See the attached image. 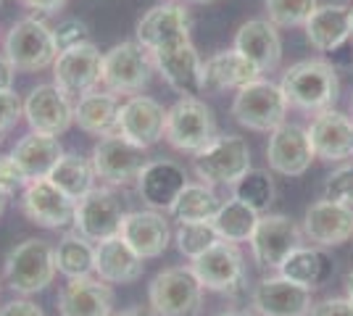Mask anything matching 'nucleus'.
I'll list each match as a JSON object with an SVG mask.
<instances>
[{"mask_svg":"<svg viewBox=\"0 0 353 316\" xmlns=\"http://www.w3.org/2000/svg\"><path fill=\"white\" fill-rule=\"evenodd\" d=\"M280 87L290 105L309 111V114H319V111L332 108V103L338 101L340 79L330 61L309 59L293 63L282 74Z\"/></svg>","mask_w":353,"mask_h":316,"instance_id":"1","label":"nucleus"},{"mask_svg":"<svg viewBox=\"0 0 353 316\" xmlns=\"http://www.w3.org/2000/svg\"><path fill=\"white\" fill-rule=\"evenodd\" d=\"M56 253L53 245L40 238H27L11 248L3 264V277L19 295H34L53 285L56 280Z\"/></svg>","mask_w":353,"mask_h":316,"instance_id":"2","label":"nucleus"},{"mask_svg":"<svg viewBox=\"0 0 353 316\" xmlns=\"http://www.w3.org/2000/svg\"><path fill=\"white\" fill-rule=\"evenodd\" d=\"M288 105L290 103L280 85L261 76L237 90L232 101V116L240 127H245L250 132H274L285 124Z\"/></svg>","mask_w":353,"mask_h":316,"instance_id":"3","label":"nucleus"},{"mask_svg":"<svg viewBox=\"0 0 353 316\" xmlns=\"http://www.w3.org/2000/svg\"><path fill=\"white\" fill-rule=\"evenodd\" d=\"M3 53L14 63L16 72H43L53 66L59 48L53 40V30L37 16L19 19L3 40Z\"/></svg>","mask_w":353,"mask_h":316,"instance_id":"4","label":"nucleus"},{"mask_svg":"<svg viewBox=\"0 0 353 316\" xmlns=\"http://www.w3.org/2000/svg\"><path fill=\"white\" fill-rule=\"evenodd\" d=\"M148 301L156 316H198L203 306V285L190 266H169L153 277Z\"/></svg>","mask_w":353,"mask_h":316,"instance_id":"5","label":"nucleus"},{"mask_svg":"<svg viewBox=\"0 0 353 316\" xmlns=\"http://www.w3.org/2000/svg\"><path fill=\"white\" fill-rule=\"evenodd\" d=\"M166 143L182 153H201L216 140V121L214 114L201 98H179L166 111Z\"/></svg>","mask_w":353,"mask_h":316,"instance_id":"6","label":"nucleus"},{"mask_svg":"<svg viewBox=\"0 0 353 316\" xmlns=\"http://www.w3.org/2000/svg\"><path fill=\"white\" fill-rule=\"evenodd\" d=\"M153 56L137 40L119 43L103 53L101 85L114 95H137L148 87L153 74Z\"/></svg>","mask_w":353,"mask_h":316,"instance_id":"7","label":"nucleus"},{"mask_svg":"<svg viewBox=\"0 0 353 316\" xmlns=\"http://www.w3.org/2000/svg\"><path fill=\"white\" fill-rule=\"evenodd\" d=\"M192 169L203 185H235L250 169V145L240 135H216V140L195 153Z\"/></svg>","mask_w":353,"mask_h":316,"instance_id":"8","label":"nucleus"},{"mask_svg":"<svg viewBox=\"0 0 353 316\" xmlns=\"http://www.w3.org/2000/svg\"><path fill=\"white\" fill-rule=\"evenodd\" d=\"M150 56H153V66L163 76V82L182 98H198L203 92V61L190 43V37L169 43V45L153 50Z\"/></svg>","mask_w":353,"mask_h":316,"instance_id":"9","label":"nucleus"},{"mask_svg":"<svg viewBox=\"0 0 353 316\" xmlns=\"http://www.w3.org/2000/svg\"><path fill=\"white\" fill-rule=\"evenodd\" d=\"M92 169L95 177L103 180L111 187L119 185H130L132 180L140 177V171L145 169V148L134 145L130 140H124L121 135H105L95 143L92 148Z\"/></svg>","mask_w":353,"mask_h":316,"instance_id":"10","label":"nucleus"},{"mask_svg":"<svg viewBox=\"0 0 353 316\" xmlns=\"http://www.w3.org/2000/svg\"><path fill=\"white\" fill-rule=\"evenodd\" d=\"M303 232L285 213H266L250 235V256L261 269H280L282 261L301 245Z\"/></svg>","mask_w":353,"mask_h":316,"instance_id":"11","label":"nucleus"},{"mask_svg":"<svg viewBox=\"0 0 353 316\" xmlns=\"http://www.w3.org/2000/svg\"><path fill=\"white\" fill-rule=\"evenodd\" d=\"M101 69H103V53L92 43L69 48L53 61V85L69 98L72 95L82 98L101 85Z\"/></svg>","mask_w":353,"mask_h":316,"instance_id":"12","label":"nucleus"},{"mask_svg":"<svg viewBox=\"0 0 353 316\" xmlns=\"http://www.w3.org/2000/svg\"><path fill=\"white\" fill-rule=\"evenodd\" d=\"M124 222V209L108 187H92L74 209V227L90 242L117 238Z\"/></svg>","mask_w":353,"mask_h":316,"instance_id":"13","label":"nucleus"},{"mask_svg":"<svg viewBox=\"0 0 353 316\" xmlns=\"http://www.w3.org/2000/svg\"><path fill=\"white\" fill-rule=\"evenodd\" d=\"M166 129V111L159 101L148 95H130L124 103H119L117 135L130 140L140 148H150L163 140Z\"/></svg>","mask_w":353,"mask_h":316,"instance_id":"14","label":"nucleus"},{"mask_svg":"<svg viewBox=\"0 0 353 316\" xmlns=\"http://www.w3.org/2000/svg\"><path fill=\"white\" fill-rule=\"evenodd\" d=\"M192 271L203 290L235 293L245 282V258L235 242H216L203 256L192 258Z\"/></svg>","mask_w":353,"mask_h":316,"instance_id":"15","label":"nucleus"},{"mask_svg":"<svg viewBox=\"0 0 353 316\" xmlns=\"http://www.w3.org/2000/svg\"><path fill=\"white\" fill-rule=\"evenodd\" d=\"M74 203L66 193H61L53 182L32 180L21 190V211L32 224L43 229H63L66 224H74Z\"/></svg>","mask_w":353,"mask_h":316,"instance_id":"16","label":"nucleus"},{"mask_svg":"<svg viewBox=\"0 0 353 316\" xmlns=\"http://www.w3.org/2000/svg\"><path fill=\"white\" fill-rule=\"evenodd\" d=\"M314 148L306 127L298 124H282L274 132H269V145H266V161L269 169L282 177H301L309 171L314 161Z\"/></svg>","mask_w":353,"mask_h":316,"instance_id":"17","label":"nucleus"},{"mask_svg":"<svg viewBox=\"0 0 353 316\" xmlns=\"http://www.w3.org/2000/svg\"><path fill=\"white\" fill-rule=\"evenodd\" d=\"M24 119L32 132L59 137L74 124V105L56 85H37L24 101Z\"/></svg>","mask_w":353,"mask_h":316,"instance_id":"18","label":"nucleus"},{"mask_svg":"<svg viewBox=\"0 0 353 316\" xmlns=\"http://www.w3.org/2000/svg\"><path fill=\"white\" fill-rule=\"evenodd\" d=\"M134 34H137V43L148 48L150 53L169 43H176V40H188L190 37V11L174 0L159 3L143 14Z\"/></svg>","mask_w":353,"mask_h":316,"instance_id":"19","label":"nucleus"},{"mask_svg":"<svg viewBox=\"0 0 353 316\" xmlns=\"http://www.w3.org/2000/svg\"><path fill=\"white\" fill-rule=\"evenodd\" d=\"M303 238L319 248H335L353 238V209L332 200H316L303 216Z\"/></svg>","mask_w":353,"mask_h":316,"instance_id":"20","label":"nucleus"},{"mask_svg":"<svg viewBox=\"0 0 353 316\" xmlns=\"http://www.w3.org/2000/svg\"><path fill=\"white\" fill-rule=\"evenodd\" d=\"M314 156L322 161H345L353 156V119L340 111H319L306 127Z\"/></svg>","mask_w":353,"mask_h":316,"instance_id":"21","label":"nucleus"},{"mask_svg":"<svg viewBox=\"0 0 353 316\" xmlns=\"http://www.w3.org/2000/svg\"><path fill=\"white\" fill-rule=\"evenodd\" d=\"M250 303L261 316H306L311 308V290L277 274L253 287Z\"/></svg>","mask_w":353,"mask_h":316,"instance_id":"22","label":"nucleus"},{"mask_svg":"<svg viewBox=\"0 0 353 316\" xmlns=\"http://www.w3.org/2000/svg\"><path fill=\"white\" fill-rule=\"evenodd\" d=\"M188 185V171L176 161H148L145 169L137 177V193L145 200L148 209L153 211H169L174 206L176 196Z\"/></svg>","mask_w":353,"mask_h":316,"instance_id":"23","label":"nucleus"},{"mask_svg":"<svg viewBox=\"0 0 353 316\" xmlns=\"http://www.w3.org/2000/svg\"><path fill=\"white\" fill-rule=\"evenodd\" d=\"M119 235L140 258H159L172 242V229L166 216L153 209L124 213Z\"/></svg>","mask_w":353,"mask_h":316,"instance_id":"24","label":"nucleus"},{"mask_svg":"<svg viewBox=\"0 0 353 316\" xmlns=\"http://www.w3.org/2000/svg\"><path fill=\"white\" fill-rule=\"evenodd\" d=\"M235 50L261 72L269 74L282 61V37L269 19H250L235 34Z\"/></svg>","mask_w":353,"mask_h":316,"instance_id":"25","label":"nucleus"},{"mask_svg":"<svg viewBox=\"0 0 353 316\" xmlns=\"http://www.w3.org/2000/svg\"><path fill=\"white\" fill-rule=\"evenodd\" d=\"M61 316H114V293L101 277L69 280L59 293Z\"/></svg>","mask_w":353,"mask_h":316,"instance_id":"26","label":"nucleus"},{"mask_svg":"<svg viewBox=\"0 0 353 316\" xmlns=\"http://www.w3.org/2000/svg\"><path fill=\"white\" fill-rule=\"evenodd\" d=\"M145 258H140L132 248L124 242L121 235L108 238V240L95 242V274L108 282V285H130L143 277V264Z\"/></svg>","mask_w":353,"mask_h":316,"instance_id":"27","label":"nucleus"},{"mask_svg":"<svg viewBox=\"0 0 353 316\" xmlns=\"http://www.w3.org/2000/svg\"><path fill=\"white\" fill-rule=\"evenodd\" d=\"M256 79H261V72L245 56H240L235 48L203 61V92L240 90Z\"/></svg>","mask_w":353,"mask_h":316,"instance_id":"28","label":"nucleus"},{"mask_svg":"<svg viewBox=\"0 0 353 316\" xmlns=\"http://www.w3.org/2000/svg\"><path fill=\"white\" fill-rule=\"evenodd\" d=\"M306 40L314 50H338L351 37V8L348 6H316V11L303 24Z\"/></svg>","mask_w":353,"mask_h":316,"instance_id":"29","label":"nucleus"},{"mask_svg":"<svg viewBox=\"0 0 353 316\" xmlns=\"http://www.w3.org/2000/svg\"><path fill=\"white\" fill-rule=\"evenodd\" d=\"M61 156H63V148L59 137L43 135V132H30L27 137H21L11 151V158L30 182L45 180L53 171V166L59 164Z\"/></svg>","mask_w":353,"mask_h":316,"instance_id":"30","label":"nucleus"},{"mask_svg":"<svg viewBox=\"0 0 353 316\" xmlns=\"http://www.w3.org/2000/svg\"><path fill=\"white\" fill-rule=\"evenodd\" d=\"M117 114L119 101L117 95L108 90L88 92L74 105V121L79 124V129H85L88 135L95 137L117 135Z\"/></svg>","mask_w":353,"mask_h":316,"instance_id":"31","label":"nucleus"},{"mask_svg":"<svg viewBox=\"0 0 353 316\" xmlns=\"http://www.w3.org/2000/svg\"><path fill=\"white\" fill-rule=\"evenodd\" d=\"M48 180L77 203L95 187L98 177H95V169H92L90 158L77 156V153H63L59 158V164L53 166V171L48 174Z\"/></svg>","mask_w":353,"mask_h":316,"instance_id":"32","label":"nucleus"},{"mask_svg":"<svg viewBox=\"0 0 353 316\" xmlns=\"http://www.w3.org/2000/svg\"><path fill=\"white\" fill-rule=\"evenodd\" d=\"M295 285L314 290L327 280L330 274V258L324 256L319 248H309V245H298L290 256L282 261V266L277 269Z\"/></svg>","mask_w":353,"mask_h":316,"instance_id":"33","label":"nucleus"},{"mask_svg":"<svg viewBox=\"0 0 353 316\" xmlns=\"http://www.w3.org/2000/svg\"><path fill=\"white\" fill-rule=\"evenodd\" d=\"M56 253V269L66 280H79V277H92L95 271V245L82 238L79 232H69L53 245Z\"/></svg>","mask_w":353,"mask_h":316,"instance_id":"34","label":"nucleus"},{"mask_svg":"<svg viewBox=\"0 0 353 316\" xmlns=\"http://www.w3.org/2000/svg\"><path fill=\"white\" fill-rule=\"evenodd\" d=\"M219 206V196L208 185H203V182H188L185 190L176 196L174 206L169 209V213L174 216L179 224H185V222H214Z\"/></svg>","mask_w":353,"mask_h":316,"instance_id":"35","label":"nucleus"},{"mask_svg":"<svg viewBox=\"0 0 353 316\" xmlns=\"http://www.w3.org/2000/svg\"><path fill=\"white\" fill-rule=\"evenodd\" d=\"M259 219H261V213L256 209H250L248 203H243V200H224L216 211V216H214V227H216V232H219V238L224 242H248L250 235H253V229L259 224Z\"/></svg>","mask_w":353,"mask_h":316,"instance_id":"36","label":"nucleus"},{"mask_svg":"<svg viewBox=\"0 0 353 316\" xmlns=\"http://www.w3.org/2000/svg\"><path fill=\"white\" fill-rule=\"evenodd\" d=\"M176 251L188 258L203 256L208 248H214L216 242H221L219 232L214 222H185V224L176 227L174 232Z\"/></svg>","mask_w":353,"mask_h":316,"instance_id":"37","label":"nucleus"},{"mask_svg":"<svg viewBox=\"0 0 353 316\" xmlns=\"http://www.w3.org/2000/svg\"><path fill=\"white\" fill-rule=\"evenodd\" d=\"M232 187H235L237 200L248 203L250 209H256L259 213L269 209L274 200V182L264 169H248Z\"/></svg>","mask_w":353,"mask_h":316,"instance_id":"38","label":"nucleus"},{"mask_svg":"<svg viewBox=\"0 0 353 316\" xmlns=\"http://www.w3.org/2000/svg\"><path fill=\"white\" fill-rule=\"evenodd\" d=\"M269 21L274 27H303L316 11V0H264Z\"/></svg>","mask_w":353,"mask_h":316,"instance_id":"39","label":"nucleus"},{"mask_svg":"<svg viewBox=\"0 0 353 316\" xmlns=\"http://www.w3.org/2000/svg\"><path fill=\"white\" fill-rule=\"evenodd\" d=\"M324 200L343 203L353 209V164H345L335 169L324 182Z\"/></svg>","mask_w":353,"mask_h":316,"instance_id":"40","label":"nucleus"},{"mask_svg":"<svg viewBox=\"0 0 353 316\" xmlns=\"http://www.w3.org/2000/svg\"><path fill=\"white\" fill-rule=\"evenodd\" d=\"M53 40H56L59 53L69 50V48L85 45V43H90V27L82 19H74V16L72 19H63L59 27L53 30Z\"/></svg>","mask_w":353,"mask_h":316,"instance_id":"41","label":"nucleus"},{"mask_svg":"<svg viewBox=\"0 0 353 316\" xmlns=\"http://www.w3.org/2000/svg\"><path fill=\"white\" fill-rule=\"evenodd\" d=\"M21 116H24V101L14 90L0 92V140L14 129Z\"/></svg>","mask_w":353,"mask_h":316,"instance_id":"42","label":"nucleus"},{"mask_svg":"<svg viewBox=\"0 0 353 316\" xmlns=\"http://www.w3.org/2000/svg\"><path fill=\"white\" fill-rule=\"evenodd\" d=\"M27 182L30 180L21 174V169L16 166L14 158L0 153V193L14 196L16 190H24V187H27Z\"/></svg>","mask_w":353,"mask_h":316,"instance_id":"43","label":"nucleus"},{"mask_svg":"<svg viewBox=\"0 0 353 316\" xmlns=\"http://www.w3.org/2000/svg\"><path fill=\"white\" fill-rule=\"evenodd\" d=\"M306 316H353V303L348 298H324L311 303Z\"/></svg>","mask_w":353,"mask_h":316,"instance_id":"44","label":"nucleus"},{"mask_svg":"<svg viewBox=\"0 0 353 316\" xmlns=\"http://www.w3.org/2000/svg\"><path fill=\"white\" fill-rule=\"evenodd\" d=\"M0 316H45V311L37 303L27 301V298H19V301L0 306Z\"/></svg>","mask_w":353,"mask_h":316,"instance_id":"45","label":"nucleus"},{"mask_svg":"<svg viewBox=\"0 0 353 316\" xmlns=\"http://www.w3.org/2000/svg\"><path fill=\"white\" fill-rule=\"evenodd\" d=\"M14 63L6 59V53H0V92L14 90Z\"/></svg>","mask_w":353,"mask_h":316,"instance_id":"46","label":"nucleus"},{"mask_svg":"<svg viewBox=\"0 0 353 316\" xmlns=\"http://www.w3.org/2000/svg\"><path fill=\"white\" fill-rule=\"evenodd\" d=\"M63 3H66V0H21L24 8L40 11V14H56V11L63 8Z\"/></svg>","mask_w":353,"mask_h":316,"instance_id":"47","label":"nucleus"},{"mask_svg":"<svg viewBox=\"0 0 353 316\" xmlns=\"http://www.w3.org/2000/svg\"><path fill=\"white\" fill-rule=\"evenodd\" d=\"M114 316H156V314H153V308L134 306V308H127V311H121V314H114Z\"/></svg>","mask_w":353,"mask_h":316,"instance_id":"48","label":"nucleus"},{"mask_svg":"<svg viewBox=\"0 0 353 316\" xmlns=\"http://www.w3.org/2000/svg\"><path fill=\"white\" fill-rule=\"evenodd\" d=\"M345 298L353 303V269L348 271V277H345Z\"/></svg>","mask_w":353,"mask_h":316,"instance_id":"49","label":"nucleus"},{"mask_svg":"<svg viewBox=\"0 0 353 316\" xmlns=\"http://www.w3.org/2000/svg\"><path fill=\"white\" fill-rule=\"evenodd\" d=\"M6 203H8V196L0 193V216H3V211H6Z\"/></svg>","mask_w":353,"mask_h":316,"instance_id":"50","label":"nucleus"},{"mask_svg":"<svg viewBox=\"0 0 353 316\" xmlns=\"http://www.w3.org/2000/svg\"><path fill=\"white\" fill-rule=\"evenodd\" d=\"M219 316H245V314H240V311H224V314Z\"/></svg>","mask_w":353,"mask_h":316,"instance_id":"51","label":"nucleus"},{"mask_svg":"<svg viewBox=\"0 0 353 316\" xmlns=\"http://www.w3.org/2000/svg\"><path fill=\"white\" fill-rule=\"evenodd\" d=\"M190 3H214V0H190Z\"/></svg>","mask_w":353,"mask_h":316,"instance_id":"52","label":"nucleus"},{"mask_svg":"<svg viewBox=\"0 0 353 316\" xmlns=\"http://www.w3.org/2000/svg\"><path fill=\"white\" fill-rule=\"evenodd\" d=\"M351 34H353V8H351Z\"/></svg>","mask_w":353,"mask_h":316,"instance_id":"53","label":"nucleus"},{"mask_svg":"<svg viewBox=\"0 0 353 316\" xmlns=\"http://www.w3.org/2000/svg\"><path fill=\"white\" fill-rule=\"evenodd\" d=\"M351 108H353V101H351Z\"/></svg>","mask_w":353,"mask_h":316,"instance_id":"54","label":"nucleus"},{"mask_svg":"<svg viewBox=\"0 0 353 316\" xmlns=\"http://www.w3.org/2000/svg\"><path fill=\"white\" fill-rule=\"evenodd\" d=\"M0 6H3V0H0Z\"/></svg>","mask_w":353,"mask_h":316,"instance_id":"55","label":"nucleus"}]
</instances>
